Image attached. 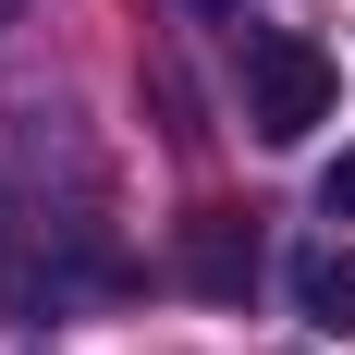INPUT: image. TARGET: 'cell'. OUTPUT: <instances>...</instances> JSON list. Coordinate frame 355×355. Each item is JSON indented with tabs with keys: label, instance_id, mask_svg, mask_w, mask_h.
<instances>
[{
	"label": "cell",
	"instance_id": "6da1fadb",
	"mask_svg": "<svg viewBox=\"0 0 355 355\" xmlns=\"http://www.w3.org/2000/svg\"><path fill=\"white\" fill-rule=\"evenodd\" d=\"M331 110H343L331 49L294 37V25H257V37H245V123H257V147H306Z\"/></svg>",
	"mask_w": 355,
	"mask_h": 355
},
{
	"label": "cell",
	"instance_id": "7a4b0ae2",
	"mask_svg": "<svg viewBox=\"0 0 355 355\" xmlns=\"http://www.w3.org/2000/svg\"><path fill=\"white\" fill-rule=\"evenodd\" d=\"M184 270H196V294H245V282H257V233H245L233 209H209L196 233H184Z\"/></svg>",
	"mask_w": 355,
	"mask_h": 355
},
{
	"label": "cell",
	"instance_id": "3957f363",
	"mask_svg": "<svg viewBox=\"0 0 355 355\" xmlns=\"http://www.w3.org/2000/svg\"><path fill=\"white\" fill-rule=\"evenodd\" d=\"M294 306L319 331H355V245H306L294 257Z\"/></svg>",
	"mask_w": 355,
	"mask_h": 355
},
{
	"label": "cell",
	"instance_id": "277c9868",
	"mask_svg": "<svg viewBox=\"0 0 355 355\" xmlns=\"http://www.w3.org/2000/svg\"><path fill=\"white\" fill-rule=\"evenodd\" d=\"M319 220H355V147H343V159L319 172Z\"/></svg>",
	"mask_w": 355,
	"mask_h": 355
},
{
	"label": "cell",
	"instance_id": "5b68a950",
	"mask_svg": "<svg viewBox=\"0 0 355 355\" xmlns=\"http://www.w3.org/2000/svg\"><path fill=\"white\" fill-rule=\"evenodd\" d=\"M12 12H25V0H0V25H12Z\"/></svg>",
	"mask_w": 355,
	"mask_h": 355
}]
</instances>
